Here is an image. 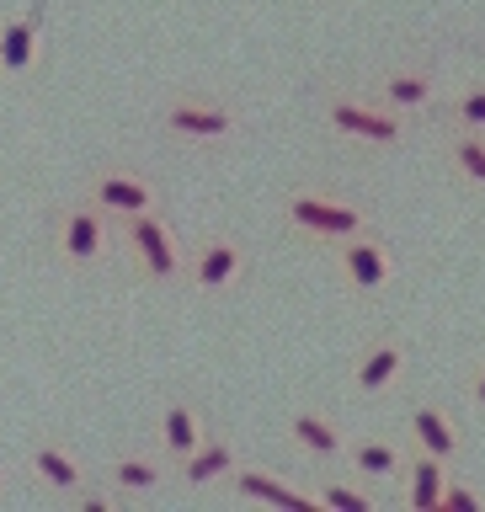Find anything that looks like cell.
<instances>
[{
    "label": "cell",
    "mask_w": 485,
    "mask_h": 512,
    "mask_svg": "<svg viewBox=\"0 0 485 512\" xmlns=\"http://www.w3.org/2000/svg\"><path fill=\"white\" fill-rule=\"evenodd\" d=\"M374 96L390 112H416V107H432V96H438V86H432L427 70H390L374 86Z\"/></svg>",
    "instance_id": "ac0fdd59"
},
{
    "label": "cell",
    "mask_w": 485,
    "mask_h": 512,
    "mask_svg": "<svg viewBox=\"0 0 485 512\" xmlns=\"http://www.w3.org/2000/svg\"><path fill=\"white\" fill-rule=\"evenodd\" d=\"M203 438H208V427H203V416L192 411L187 400H171V406L160 411V454H166L171 464H182Z\"/></svg>",
    "instance_id": "2e32d148"
},
{
    "label": "cell",
    "mask_w": 485,
    "mask_h": 512,
    "mask_svg": "<svg viewBox=\"0 0 485 512\" xmlns=\"http://www.w3.org/2000/svg\"><path fill=\"white\" fill-rule=\"evenodd\" d=\"M326 123L347 139H363V144H400L406 139V123L400 112H390L379 96H352V91H331L326 102Z\"/></svg>",
    "instance_id": "5b68a950"
},
{
    "label": "cell",
    "mask_w": 485,
    "mask_h": 512,
    "mask_svg": "<svg viewBox=\"0 0 485 512\" xmlns=\"http://www.w3.org/2000/svg\"><path fill=\"white\" fill-rule=\"evenodd\" d=\"M283 219H288V230H299L310 240H347V235L368 230V214L358 203L326 198V192H288Z\"/></svg>",
    "instance_id": "277c9868"
},
{
    "label": "cell",
    "mask_w": 485,
    "mask_h": 512,
    "mask_svg": "<svg viewBox=\"0 0 485 512\" xmlns=\"http://www.w3.org/2000/svg\"><path fill=\"white\" fill-rule=\"evenodd\" d=\"M240 272H246V246L230 235H214L203 240L198 251H187V288H198V294H224V288L240 283Z\"/></svg>",
    "instance_id": "8992f818"
},
{
    "label": "cell",
    "mask_w": 485,
    "mask_h": 512,
    "mask_svg": "<svg viewBox=\"0 0 485 512\" xmlns=\"http://www.w3.org/2000/svg\"><path fill=\"white\" fill-rule=\"evenodd\" d=\"M406 363H411V352L400 347L395 336H379V342H368L358 352V363H352V384H358L363 395H384V390H395V384H400Z\"/></svg>",
    "instance_id": "30bf717a"
},
{
    "label": "cell",
    "mask_w": 485,
    "mask_h": 512,
    "mask_svg": "<svg viewBox=\"0 0 485 512\" xmlns=\"http://www.w3.org/2000/svg\"><path fill=\"white\" fill-rule=\"evenodd\" d=\"M411 448H416V454H432V459H448V464H454L459 448H464V438H459L454 416H448L443 406H416V411H411Z\"/></svg>",
    "instance_id": "4fadbf2b"
},
{
    "label": "cell",
    "mask_w": 485,
    "mask_h": 512,
    "mask_svg": "<svg viewBox=\"0 0 485 512\" xmlns=\"http://www.w3.org/2000/svg\"><path fill=\"white\" fill-rule=\"evenodd\" d=\"M448 459H432V454H416L406 459V470H400V502L411 512H443V486H448Z\"/></svg>",
    "instance_id": "8fae6325"
},
{
    "label": "cell",
    "mask_w": 485,
    "mask_h": 512,
    "mask_svg": "<svg viewBox=\"0 0 485 512\" xmlns=\"http://www.w3.org/2000/svg\"><path fill=\"white\" fill-rule=\"evenodd\" d=\"M347 464H352V475H363V480H384V475L406 470V454H400L390 438H352Z\"/></svg>",
    "instance_id": "d6986e66"
},
{
    "label": "cell",
    "mask_w": 485,
    "mask_h": 512,
    "mask_svg": "<svg viewBox=\"0 0 485 512\" xmlns=\"http://www.w3.org/2000/svg\"><path fill=\"white\" fill-rule=\"evenodd\" d=\"M336 262H342V278L358 288V294H379V288L395 278V251L368 230L336 240Z\"/></svg>",
    "instance_id": "52a82bcc"
},
{
    "label": "cell",
    "mask_w": 485,
    "mask_h": 512,
    "mask_svg": "<svg viewBox=\"0 0 485 512\" xmlns=\"http://www.w3.org/2000/svg\"><path fill=\"white\" fill-rule=\"evenodd\" d=\"M448 123H454V128H485V86L459 91L454 107H448Z\"/></svg>",
    "instance_id": "603a6c76"
},
{
    "label": "cell",
    "mask_w": 485,
    "mask_h": 512,
    "mask_svg": "<svg viewBox=\"0 0 485 512\" xmlns=\"http://www.w3.org/2000/svg\"><path fill=\"white\" fill-rule=\"evenodd\" d=\"M48 246H54V256H59L70 272H91V267H102L107 256L118 251V219H112L102 203L75 198V203L54 208Z\"/></svg>",
    "instance_id": "6da1fadb"
},
{
    "label": "cell",
    "mask_w": 485,
    "mask_h": 512,
    "mask_svg": "<svg viewBox=\"0 0 485 512\" xmlns=\"http://www.w3.org/2000/svg\"><path fill=\"white\" fill-rule=\"evenodd\" d=\"M448 160H454L464 182L485 187V128H454L448 134Z\"/></svg>",
    "instance_id": "44dd1931"
},
{
    "label": "cell",
    "mask_w": 485,
    "mask_h": 512,
    "mask_svg": "<svg viewBox=\"0 0 485 512\" xmlns=\"http://www.w3.org/2000/svg\"><path fill=\"white\" fill-rule=\"evenodd\" d=\"M118 251L128 256V267H134L144 283H176L187 272L182 240H176V230L155 214V208L150 214L118 219Z\"/></svg>",
    "instance_id": "7a4b0ae2"
},
{
    "label": "cell",
    "mask_w": 485,
    "mask_h": 512,
    "mask_svg": "<svg viewBox=\"0 0 485 512\" xmlns=\"http://www.w3.org/2000/svg\"><path fill=\"white\" fill-rule=\"evenodd\" d=\"M86 198L102 203L112 219H128V214H150V208L160 203V192H155L150 176H139V171H128V166H107V171L91 176Z\"/></svg>",
    "instance_id": "ba28073f"
},
{
    "label": "cell",
    "mask_w": 485,
    "mask_h": 512,
    "mask_svg": "<svg viewBox=\"0 0 485 512\" xmlns=\"http://www.w3.org/2000/svg\"><path fill=\"white\" fill-rule=\"evenodd\" d=\"M32 59H38V16H16L0 32V70L22 75V70H32Z\"/></svg>",
    "instance_id": "ffe728a7"
},
{
    "label": "cell",
    "mask_w": 485,
    "mask_h": 512,
    "mask_svg": "<svg viewBox=\"0 0 485 512\" xmlns=\"http://www.w3.org/2000/svg\"><path fill=\"white\" fill-rule=\"evenodd\" d=\"M224 486H230L240 502H267V507H288V512H320L315 491H299V486H288V480H278L272 470H251V464H235Z\"/></svg>",
    "instance_id": "9c48e42d"
},
{
    "label": "cell",
    "mask_w": 485,
    "mask_h": 512,
    "mask_svg": "<svg viewBox=\"0 0 485 512\" xmlns=\"http://www.w3.org/2000/svg\"><path fill=\"white\" fill-rule=\"evenodd\" d=\"M27 464H32V475H38L48 491H59V496H80V491H86V470H80V459L64 443H32Z\"/></svg>",
    "instance_id": "9a60e30c"
},
{
    "label": "cell",
    "mask_w": 485,
    "mask_h": 512,
    "mask_svg": "<svg viewBox=\"0 0 485 512\" xmlns=\"http://www.w3.org/2000/svg\"><path fill=\"white\" fill-rule=\"evenodd\" d=\"M315 496H320V507H336V512H374V496L358 486H342V480H326Z\"/></svg>",
    "instance_id": "7402d4cb"
},
{
    "label": "cell",
    "mask_w": 485,
    "mask_h": 512,
    "mask_svg": "<svg viewBox=\"0 0 485 512\" xmlns=\"http://www.w3.org/2000/svg\"><path fill=\"white\" fill-rule=\"evenodd\" d=\"M443 512H480V496L464 486V480L448 475V486H443Z\"/></svg>",
    "instance_id": "cb8c5ba5"
},
{
    "label": "cell",
    "mask_w": 485,
    "mask_h": 512,
    "mask_svg": "<svg viewBox=\"0 0 485 512\" xmlns=\"http://www.w3.org/2000/svg\"><path fill=\"white\" fill-rule=\"evenodd\" d=\"M470 395H475L480 406H485V368H480V374H475V384H470Z\"/></svg>",
    "instance_id": "d4e9b609"
},
{
    "label": "cell",
    "mask_w": 485,
    "mask_h": 512,
    "mask_svg": "<svg viewBox=\"0 0 485 512\" xmlns=\"http://www.w3.org/2000/svg\"><path fill=\"white\" fill-rule=\"evenodd\" d=\"M160 128H166L171 139H182V144H224V139H235V107H224L214 102V96H171L166 107H160Z\"/></svg>",
    "instance_id": "3957f363"
},
{
    "label": "cell",
    "mask_w": 485,
    "mask_h": 512,
    "mask_svg": "<svg viewBox=\"0 0 485 512\" xmlns=\"http://www.w3.org/2000/svg\"><path fill=\"white\" fill-rule=\"evenodd\" d=\"M235 464H240V459H235V443L219 438V432H208V438L192 448L182 464H176V475H182L187 486H224Z\"/></svg>",
    "instance_id": "5bb4252c"
},
{
    "label": "cell",
    "mask_w": 485,
    "mask_h": 512,
    "mask_svg": "<svg viewBox=\"0 0 485 512\" xmlns=\"http://www.w3.org/2000/svg\"><path fill=\"white\" fill-rule=\"evenodd\" d=\"M288 438H294L310 459H347V427L326 411H294L288 416Z\"/></svg>",
    "instance_id": "7c38bea8"
},
{
    "label": "cell",
    "mask_w": 485,
    "mask_h": 512,
    "mask_svg": "<svg viewBox=\"0 0 485 512\" xmlns=\"http://www.w3.org/2000/svg\"><path fill=\"white\" fill-rule=\"evenodd\" d=\"M166 454H118L107 464V480H112V491H123V496H150L160 491V480H166Z\"/></svg>",
    "instance_id": "e0dca14e"
}]
</instances>
